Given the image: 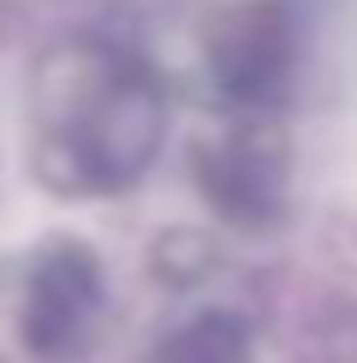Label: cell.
Listing matches in <instances>:
<instances>
[{"instance_id": "3957f363", "label": "cell", "mask_w": 357, "mask_h": 363, "mask_svg": "<svg viewBox=\"0 0 357 363\" xmlns=\"http://www.w3.org/2000/svg\"><path fill=\"white\" fill-rule=\"evenodd\" d=\"M197 149V185L232 226H274L286 215L292 149L280 138L274 113H238Z\"/></svg>"}, {"instance_id": "7a4b0ae2", "label": "cell", "mask_w": 357, "mask_h": 363, "mask_svg": "<svg viewBox=\"0 0 357 363\" xmlns=\"http://www.w3.org/2000/svg\"><path fill=\"white\" fill-rule=\"evenodd\" d=\"M208 78L238 113H280L298 78V24L280 0H244L208 24Z\"/></svg>"}, {"instance_id": "277c9868", "label": "cell", "mask_w": 357, "mask_h": 363, "mask_svg": "<svg viewBox=\"0 0 357 363\" xmlns=\"http://www.w3.org/2000/svg\"><path fill=\"white\" fill-rule=\"evenodd\" d=\"M101 322H108V280L89 245H72V238L48 245L24 286V345L36 357L66 363L96 345Z\"/></svg>"}, {"instance_id": "5b68a950", "label": "cell", "mask_w": 357, "mask_h": 363, "mask_svg": "<svg viewBox=\"0 0 357 363\" xmlns=\"http://www.w3.org/2000/svg\"><path fill=\"white\" fill-rule=\"evenodd\" d=\"M143 363H250V328L232 310H203L161 334Z\"/></svg>"}, {"instance_id": "6da1fadb", "label": "cell", "mask_w": 357, "mask_h": 363, "mask_svg": "<svg viewBox=\"0 0 357 363\" xmlns=\"http://www.w3.org/2000/svg\"><path fill=\"white\" fill-rule=\"evenodd\" d=\"M167 89L143 54L108 36H66L30 72V161L60 196H113L155 167Z\"/></svg>"}]
</instances>
